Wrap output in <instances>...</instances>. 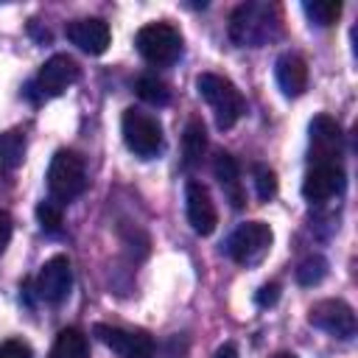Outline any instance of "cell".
Wrapping results in <instances>:
<instances>
[{"mask_svg": "<svg viewBox=\"0 0 358 358\" xmlns=\"http://www.w3.org/2000/svg\"><path fill=\"white\" fill-rule=\"evenodd\" d=\"M280 14L268 3H241L229 20V36L235 45L260 48L277 36Z\"/></svg>", "mask_w": 358, "mask_h": 358, "instance_id": "1", "label": "cell"}, {"mask_svg": "<svg viewBox=\"0 0 358 358\" xmlns=\"http://www.w3.org/2000/svg\"><path fill=\"white\" fill-rule=\"evenodd\" d=\"M196 90H199V95L210 103V109H213V115H215V126H218L221 131L232 129V126L243 117L246 101H243L241 90H238L229 78L215 76V73H201V76L196 78Z\"/></svg>", "mask_w": 358, "mask_h": 358, "instance_id": "2", "label": "cell"}, {"mask_svg": "<svg viewBox=\"0 0 358 358\" xmlns=\"http://www.w3.org/2000/svg\"><path fill=\"white\" fill-rule=\"evenodd\" d=\"M48 190L56 204H70L87 190V171L84 159L76 151H56L48 168Z\"/></svg>", "mask_w": 358, "mask_h": 358, "instance_id": "3", "label": "cell"}, {"mask_svg": "<svg viewBox=\"0 0 358 358\" xmlns=\"http://www.w3.org/2000/svg\"><path fill=\"white\" fill-rule=\"evenodd\" d=\"M134 45L137 53L154 67H168L182 56V34L168 22L143 25L134 36Z\"/></svg>", "mask_w": 358, "mask_h": 358, "instance_id": "4", "label": "cell"}, {"mask_svg": "<svg viewBox=\"0 0 358 358\" xmlns=\"http://www.w3.org/2000/svg\"><path fill=\"white\" fill-rule=\"evenodd\" d=\"M120 131H123V143L126 148L140 157V159H151L162 151V126L157 117L140 112V109H126L120 117Z\"/></svg>", "mask_w": 358, "mask_h": 358, "instance_id": "5", "label": "cell"}, {"mask_svg": "<svg viewBox=\"0 0 358 358\" xmlns=\"http://www.w3.org/2000/svg\"><path fill=\"white\" fill-rule=\"evenodd\" d=\"M271 241H274V232H271L268 224H263V221H246V224H241L229 235L227 252L241 266H257L268 255Z\"/></svg>", "mask_w": 358, "mask_h": 358, "instance_id": "6", "label": "cell"}, {"mask_svg": "<svg viewBox=\"0 0 358 358\" xmlns=\"http://www.w3.org/2000/svg\"><path fill=\"white\" fill-rule=\"evenodd\" d=\"M95 338L120 358H154V338L145 330H123L112 324H95Z\"/></svg>", "mask_w": 358, "mask_h": 358, "instance_id": "7", "label": "cell"}, {"mask_svg": "<svg viewBox=\"0 0 358 358\" xmlns=\"http://www.w3.org/2000/svg\"><path fill=\"white\" fill-rule=\"evenodd\" d=\"M308 322L336 338H352L355 336V310L344 299H322L308 310Z\"/></svg>", "mask_w": 358, "mask_h": 358, "instance_id": "8", "label": "cell"}, {"mask_svg": "<svg viewBox=\"0 0 358 358\" xmlns=\"http://www.w3.org/2000/svg\"><path fill=\"white\" fill-rule=\"evenodd\" d=\"M341 140V126L330 115H316L310 120V165H338Z\"/></svg>", "mask_w": 358, "mask_h": 358, "instance_id": "9", "label": "cell"}, {"mask_svg": "<svg viewBox=\"0 0 358 358\" xmlns=\"http://www.w3.org/2000/svg\"><path fill=\"white\" fill-rule=\"evenodd\" d=\"M70 288H73V268H70V260L64 255H56L50 257L39 274H36V294L45 299V302H64L70 296Z\"/></svg>", "mask_w": 358, "mask_h": 358, "instance_id": "10", "label": "cell"}, {"mask_svg": "<svg viewBox=\"0 0 358 358\" xmlns=\"http://www.w3.org/2000/svg\"><path fill=\"white\" fill-rule=\"evenodd\" d=\"M78 76H81V70H78L76 59L67 56V53H56V56H50L39 67L36 87H39L42 95H50L53 98V95H62L67 87H73L78 81Z\"/></svg>", "mask_w": 358, "mask_h": 358, "instance_id": "11", "label": "cell"}, {"mask_svg": "<svg viewBox=\"0 0 358 358\" xmlns=\"http://www.w3.org/2000/svg\"><path fill=\"white\" fill-rule=\"evenodd\" d=\"M185 213H187V224L193 227L196 235H210L218 224V213L210 199V190L193 179L185 185Z\"/></svg>", "mask_w": 358, "mask_h": 358, "instance_id": "12", "label": "cell"}, {"mask_svg": "<svg viewBox=\"0 0 358 358\" xmlns=\"http://www.w3.org/2000/svg\"><path fill=\"white\" fill-rule=\"evenodd\" d=\"M64 34H67V39H70L78 50H84V53H90V56H101V53L109 48V42H112L109 25H106L103 20H98V17L73 20V22H67Z\"/></svg>", "mask_w": 358, "mask_h": 358, "instance_id": "13", "label": "cell"}, {"mask_svg": "<svg viewBox=\"0 0 358 358\" xmlns=\"http://www.w3.org/2000/svg\"><path fill=\"white\" fill-rule=\"evenodd\" d=\"M344 190V168L341 165H313L302 179V196L313 204H322Z\"/></svg>", "mask_w": 358, "mask_h": 358, "instance_id": "14", "label": "cell"}, {"mask_svg": "<svg viewBox=\"0 0 358 358\" xmlns=\"http://www.w3.org/2000/svg\"><path fill=\"white\" fill-rule=\"evenodd\" d=\"M274 78H277V87L282 90V95L288 98H296L305 92L308 87V64L299 53H282L274 64Z\"/></svg>", "mask_w": 358, "mask_h": 358, "instance_id": "15", "label": "cell"}, {"mask_svg": "<svg viewBox=\"0 0 358 358\" xmlns=\"http://www.w3.org/2000/svg\"><path fill=\"white\" fill-rule=\"evenodd\" d=\"M213 173H215V179H218V185L224 187V193H227V199L232 201V207H243V187H241V168H238V162H235V157L232 154H227V151H218L215 154V159H213Z\"/></svg>", "mask_w": 358, "mask_h": 358, "instance_id": "16", "label": "cell"}, {"mask_svg": "<svg viewBox=\"0 0 358 358\" xmlns=\"http://www.w3.org/2000/svg\"><path fill=\"white\" fill-rule=\"evenodd\" d=\"M207 151V131H204V123L199 117L187 120L185 126V134H182V154H185V165L193 168L196 162H201Z\"/></svg>", "mask_w": 358, "mask_h": 358, "instance_id": "17", "label": "cell"}, {"mask_svg": "<svg viewBox=\"0 0 358 358\" xmlns=\"http://www.w3.org/2000/svg\"><path fill=\"white\" fill-rule=\"evenodd\" d=\"M48 358H87V336L78 327L59 330Z\"/></svg>", "mask_w": 358, "mask_h": 358, "instance_id": "18", "label": "cell"}, {"mask_svg": "<svg viewBox=\"0 0 358 358\" xmlns=\"http://www.w3.org/2000/svg\"><path fill=\"white\" fill-rule=\"evenodd\" d=\"M25 159V134L20 129H8L0 131V165L6 171L20 168Z\"/></svg>", "mask_w": 358, "mask_h": 358, "instance_id": "19", "label": "cell"}, {"mask_svg": "<svg viewBox=\"0 0 358 358\" xmlns=\"http://www.w3.org/2000/svg\"><path fill=\"white\" fill-rule=\"evenodd\" d=\"M134 90L137 95L145 101V103H154V106H165L171 101V90L165 81H159L157 76H140L134 81Z\"/></svg>", "mask_w": 358, "mask_h": 358, "instance_id": "20", "label": "cell"}, {"mask_svg": "<svg viewBox=\"0 0 358 358\" xmlns=\"http://www.w3.org/2000/svg\"><path fill=\"white\" fill-rule=\"evenodd\" d=\"M302 11L308 14L310 22H316L319 28H327L338 20L341 3L338 0H313V3H302Z\"/></svg>", "mask_w": 358, "mask_h": 358, "instance_id": "21", "label": "cell"}, {"mask_svg": "<svg viewBox=\"0 0 358 358\" xmlns=\"http://www.w3.org/2000/svg\"><path fill=\"white\" fill-rule=\"evenodd\" d=\"M252 182H255V193L260 201H268L277 196V173L268 165H252Z\"/></svg>", "mask_w": 358, "mask_h": 358, "instance_id": "22", "label": "cell"}, {"mask_svg": "<svg viewBox=\"0 0 358 358\" xmlns=\"http://www.w3.org/2000/svg\"><path fill=\"white\" fill-rule=\"evenodd\" d=\"M324 274H327V260L319 257V255H310V257H305V260L299 263V268H296V282H299V285H319V282L324 280Z\"/></svg>", "mask_w": 358, "mask_h": 358, "instance_id": "23", "label": "cell"}, {"mask_svg": "<svg viewBox=\"0 0 358 358\" xmlns=\"http://www.w3.org/2000/svg\"><path fill=\"white\" fill-rule=\"evenodd\" d=\"M36 218H39L42 229H48V232H59V229H62V204H56L53 199H50V201H39V207H36Z\"/></svg>", "mask_w": 358, "mask_h": 358, "instance_id": "24", "label": "cell"}, {"mask_svg": "<svg viewBox=\"0 0 358 358\" xmlns=\"http://www.w3.org/2000/svg\"><path fill=\"white\" fill-rule=\"evenodd\" d=\"M0 358H34V352H31V347L25 341L8 338V341L0 344Z\"/></svg>", "mask_w": 358, "mask_h": 358, "instance_id": "25", "label": "cell"}, {"mask_svg": "<svg viewBox=\"0 0 358 358\" xmlns=\"http://www.w3.org/2000/svg\"><path fill=\"white\" fill-rule=\"evenodd\" d=\"M277 299H280V285H277V282L263 285V288L257 291V296H255V302H257L260 308H268V305H274Z\"/></svg>", "mask_w": 358, "mask_h": 358, "instance_id": "26", "label": "cell"}, {"mask_svg": "<svg viewBox=\"0 0 358 358\" xmlns=\"http://www.w3.org/2000/svg\"><path fill=\"white\" fill-rule=\"evenodd\" d=\"M11 232H14V221H11V215L6 210H0V255L6 252V246L11 241Z\"/></svg>", "mask_w": 358, "mask_h": 358, "instance_id": "27", "label": "cell"}, {"mask_svg": "<svg viewBox=\"0 0 358 358\" xmlns=\"http://www.w3.org/2000/svg\"><path fill=\"white\" fill-rule=\"evenodd\" d=\"M215 358H238V347L235 344H224L215 350Z\"/></svg>", "mask_w": 358, "mask_h": 358, "instance_id": "28", "label": "cell"}, {"mask_svg": "<svg viewBox=\"0 0 358 358\" xmlns=\"http://www.w3.org/2000/svg\"><path fill=\"white\" fill-rule=\"evenodd\" d=\"M271 358H296L294 352H277V355H271Z\"/></svg>", "mask_w": 358, "mask_h": 358, "instance_id": "29", "label": "cell"}]
</instances>
